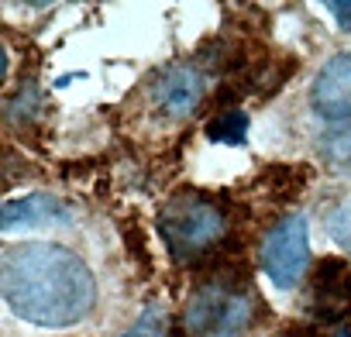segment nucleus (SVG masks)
<instances>
[{
	"instance_id": "nucleus-1",
	"label": "nucleus",
	"mask_w": 351,
	"mask_h": 337,
	"mask_svg": "<svg viewBox=\"0 0 351 337\" xmlns=\"http://www.w3.org/2000/svg\"><path fill=\"white\" fill-rule=\"evenodd\" d=\"M0 296L28 323L73 327L93 310L97 282L80 255L49 241H28L0 258Z\"/></svg>"
},
{
	"instance_id": "nucleus-2",
	"label": "nucleus",
	"mask_w": 351,
	"mask_h": 337,
	"mask_svg": "<svg viewBox=\"0 0 351 337\" xmlns=\"http://www.w3.org/2000/svg\"><path fill=\"white\" fill-rule=\"evenodd\" d=\"M255 313V296L245 282H207L186 306V330L193 337H238Z\"/></svg>"
},
{
	"instance_id": "nucleus-3",
	"label": "nucleus",
	"mask_w": 351,
	"mask_h": 337,
	"mask_svg": "<svg viewBox=\"0 0 351 337\" xmlns=\"http://www.w3.org/2000/svg\"><path fill=\"white\" fill-rule=\"evenodd\" d=\"M158 234L172 258H190L204 248H210L224 234V214L204 200L180 197L169 200L158 214Z\"/></svg>"
},
{
	"instance_id": "nucleus-4",
	"label": "nucleus",
	"mask_w": 351,
	"mask_h": 337,
	"mask_svg": "<svg viewBox=\"0 0 351 337\" xmlns=\"http://www.w3.org/2000/svg\"><path fill=\"white\" fill-rule=\"evenodd\" d=\"M310 258V234H306V217L289 214L282 217L262 241V269L272 279L276 289H293L306 269Z\"/></svg>"
},
{
	"instance_id": "nucleus-5",
	"label": "nucleus",
	"mask_w": 351,
	"mask_h": 337,
	"mask_svg": "<svg viewBox=\"0 0 351 337\" xmlns=\"http://www.w3.org/2000/svg\"><path fill=\"white\" fill-rule=\"evenodd\" d=\"M313 110L327 121L351 117V52H337L324 62L313 79Z\"/></svg>"
},
{
	"instance_id": "nucleus-6",
	"label": "nucleus",
	"mask_w": 351,
	"mask_h": 337,
	"mask_svg": "<svg viewBox=\"0 0 351 337\" xmlns=\"http://www.w3.org/2000/svg\"><path fill=\"white\" fill-rule=\"evenodd\" d=\"M152 100L172 121L190 117L200 107V100H204V76H200V69H193V66H172V69H165L155 79V86H152Z\"/></svg>"
},
{
	"instance_id": "nucleus-7",
	"label": "nucleus",
	"mask_w": 351,
	"mask_h": 337,
	"mask_svg": "<svg viewBox=\"0 0 351 337\" xmlns=\"http://www.w3.org/2000/svg\"><path fill=\"white\" fill-rule=\"evenodd\" d=\"M73 210L49 197V193H32V197H18L8 200L0 210V227L4 231H21V227H52V224H69Z\"/></svg>"
},
{
	"instance_id": "nucleus-8",
	"label": "nucleus",
	"mask_w": 351,
	"mask_h": 337,
	"mask_svg": "<svg viewBox=\"0 0 351 337\" xmlns=\"http://www.w3.org/2000/svg\"><path fill=\"white\" fill-rule=\"evenodd\" d=\"M317 155H320L330 168L351 176V117L330 121V124L317 134Z\"/></svg>"
},
{
	"instance_id": "nucleus-9",
	"label": "nucleus",
	"mask_w": 351,
	"mask_h": 337,
	"mask_svg": "<svg viewBox=\"0 0 351 337\" xmlns=\"http://www.w3.org/2000/svg\"><path fill=\"white\" fill-rule=\"evenodd\" d=\"M207 138L210 141H221V145H245L248 138V117L241 110H228L221 117H214L207 124Z\"/></svg>"
},
{
	"instance_id": "nucleus-10",
	"label": "nucleus",
	"mask_w": 351,
	"mask_h": 337,
	"mask_svg": "<svg viewBox=\"0 0 351 337\" xmlns=\"http://www.w3.org/2000/svg\"><path fill=\"white\" fill-rule=\"evenodd\" d=\"M121 337H165V316H162V310L158 306H148L141 313V320L131 330H124Z\"/></svg>"
},
{
	"instance_id": "nucleus-11",
	"label": "nucleus",
	"mask_w": 351,
	"mask_h": 337,
	"mask_svg": "<svg viewBox=\"0 0 351 337\" xmlns=\"http://www.w3.org/2000/svg\"><path fill=\"white\" fill-rule=\"evenodd\" d=\"M327 11L334 14V21H337L341 28H351V0H330Z\"/></svg>"
},
{
	"instance_id": "nucleus-12",
	"label": "nucleus",
	"mask_w": 351,
	"mask_h": 337,
	"mask_svg": "<svg viewBox=\"0 0 351 337\" xmlns=\"http://www.w3.org/2000/svg\"><path fill=\"white\" fill-rule=\"evenodd\" d=\"M334 337H351V334H348V330H341V334H334Z\"/></svg>"
}]
</instances>
